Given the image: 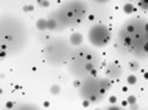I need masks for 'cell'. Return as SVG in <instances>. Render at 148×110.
Instances as JSON below:
<instances>
[{
    "label": "cell",
    "mask_w": 148,
    "mask_h": 110,
    "mask_svg": "<svg viewBox=\"0 0 148 110\" xmlns=\"http://www.w3.org/2000/svg\"><path fill=\"white\" fill-rule=\"evenodd\" d=\"M87 11L86 4L79 1V0H73L66 3L61 8L56 10V13H53L50 17L58 22V26L61 29L68 28V26L77 25L80 21L83 20L84 14Z\"/></svg>",
    "instance_id": "cell-1"
},
{
    "label": "cell",
    "mask_w": 148,
    "mask_h": 110,
    "mask_svg": "<svg viewBox=\"0 0 148 110\" xmlns=\"http://www.w3.org/2000/svg\"><path fill=\"white\" fill-rule=\"evenodd\" d=\"M110 90V81L108 78H97L96 76L87 77L79 87L80 97L90 101L91 103H97L101 101V98L105 95V92Z\"/></svg>",
    "instance_id": "cell-2"
},
{
    "label": "cell",
    "mask_w": 148,
    "mask_h": 110,
    "mask_svg": "<svg viewBox=\"0 0 148 110\" xmlns=\"http://www.w3.org/2000/svg\"><path fill=\"white\" fill-rule=\"evenodd\" d=\"M89 41L93 47H97V48H103L110 43L111 40V30L110 28L104 24H94L89 29Z\"/></svg>",
    "instance_id": "cell-3"
},
{
    "label": "cell",
    "mask_w": 148,
    "mask_h": 110,
    "mask_svg": "<svg viewBox=\"0 0 148 110\" xmlns=\"http://www.w3.org/2000/svg\"><path fill=\"white\" fill-rule=\"evenodd\" d=\"M107 76L111 78H118L121 76V67L116 65V63H111L107 67Z\"/></svg>",
    "instance_id": "cell-4"
},
{
    "label": "cell",
    "mask_w": 148,
    "mask_h": 110,
    "mask_svg": "<svg viewBox=\"0 0 148 110\" xmlns=\"http://www.w3.org/2000/svg\"><path fill=\"white\" fill-rule=\"evenodd\" d=\"M69 44L73 45V47L83 44V36H82V33H79V32L72 33L71 36H69Z\"/></svg>",
    "instance_id": "cell-5"
},
{
    "label": "cell",
    "mask_w": 148,
    "mask_h": 110,
    "mask_svg": "<svg viewBox=\"0 0 148 110\" xmlns=\"http://www.w3.org/2000/svg\"><path fill=\"white\" fill-rule=\"evenodd\" d=\"M36 29L40 32L47 30V18H40V20L36 21Z\"/></svg>",
    "instance_id": "cell-6"
},
{
    "label": "cell",
    "mask_w": 148,
    "mask_h": 110,
    "mask_svg": "<svg viewBox=\"0 0 148 110\" xmlns=\"http://www.w3.org/2000/svg\"><path fill=\"white\" fill-rule=\"evenodd\" d=\"M47 29H49V30H57V29H60L58 22L54 20V18H51V17L47 18Z\"/></svg>",
    "instance_id": "cell-7"
},
{
    "label": "cell",
    "mask_w": 148,
    "mask_h": 110,
    "mask_svg": "<svg viewBox=\"0 0 148 110\" xmlns=\"http://www.w3.org/2000/svg\"><path fill=\"white\" fill-rule=\"evenodd\" d=\"M123 11L126 14H132V13H134L136 11V7L132 4V3H126L125 6H123Z\"/></svg>",
    "instance_id": "cell-8"
},
{
    "label": "cell",
    "mask_w": 148,
    "mask_h": 110,
    "mask_svg": "<svg viewBox=\"0 0 148 110\" xmlns=\"http://www.w3.org/2000/svg\"><path fill=\"white\" fill-rule=\"evenodd\" d=\"M50 94H51V95H60V94H61V87L58 84L51 85V87H50Z\"/></svg>",
    "instance_id": "cell-9"
},
{
    "label": "cell",
    "mask_w": 148,
    "mask_h": 110,
    "mask_svg": "<svg viewBox=\"0 0 148 110\" xmlns=\"http://www.w3.org/2000/svg\"><path fill=\"white\" fill-rule=\"evenodd\" d=\"M15 109H38V106L29 103H22V105H15Z\"/></svg>",
    "instance_id": "cell-10"
},
{
    "label": "cell",
    "mask_w": 148,
    "mask_h": 110,
    "mask_svg": "<svg viewBox=\"0 0 148 110\" xmlns=\"http://www.w3.org/2000/svg\"><path fill=\"white\" fill-rule=\"evenodd\" d=\"M126 83H127L129 85L137 84V77H136L134 74H130V76H127V77H126Z\"/></svg>",
    "instance_id": "cell-11"
},
{
    "label": "cell",
    "mask_w": 148,
    "mask_h": 110,
    "mask_svg": "<svg viewBox=\"0 0 148 110\" xmlns=\"http://www.w3.org/2000/svg\"><path fill=\"white\" fill-rule=\"evenodd\" d=\"M138 7L141 10H148V0H138Z\"/></svg>",
    "instance_id": "cell-12"
},
{
    "label": "cell",
    "mask_w": 148,
    "mask_h": 110,
    "mask_svg": "<svg viewBox=\"0 0 148 110\" xmlns=\"http://www.w3.org/2000/svg\"><path fill=\"white\" fill-rule=\"evenodd\" d=\"M22 10H24L25 13H31V11H33V10H35V7H33L32 4H25V6L22 7Z\"/></svg>",
    "instance_id": "cell-13"
},
{
    "label": "cell",
    "mask_w": 148,
    "mask_h": 110,
    "mask_svg": "<svg viewBox=\"0 0 148 110\" xmlns=\"http://www.w3.org/2000/svg\"><path fill=\"white\" fill-rule=\"evenodd\" d=\"M38 4L40 7H49L50 6V1L49 0H38Z\"/></svg>",
    "instance_id": "cell-14"
},
{
    "label": "cell",
    "mask_w": 148,
    "mask_h": 110,
    "mask_svg": "<svg viewBox=\"0 0 148 110\" xmlns=\"http://www.w3.org/2000/svg\"><path fill=\"white\" fill-rule=\"evenodd\" d=\"M126 101H127V103H129V105H134L136 102H137V98H136L134 95H130V97H127V99H126Z\"/></svg>",
    "instance_id": "cell-15"
},
{
    "label": "cell",
    "mask_w": 148,
    "mask_h": 110,
    "mask_svg": "<svg viewBox=\"0 0 148 110\" xmlns=\"http://www.w3.org/2000/svg\"><path fill=\"white\" fill-rule=\"evenodd\" d=\"M130 69H132V70H133V72L138 70V65H137L136 62H132V63H130Z\"/></svg>",
    "instance_id": "cell-16"
},
{
    "label": "cell",
    "mask_w": 148,
    "mask_h": 110,
    "mask_svg": "<svg viewBox=\"0 0 148 110\" xmlns=\"http://www.w3.org/2000/svg\"><path fill=\"white\" fill-rule=\"evenodd\" d=\"M7 58V52L4 50H0V61L1 59H6Z\"/></svg>",
    "instance_id": "cell-17"
},
{
    "label": "cell",
    "mask_w": 148,
    "mask_h": 110,
    "mask_svg": "<svg viewBox=\"0 0 148 110\" xmlns=\"http://www.w3.org/2000/svg\"><path fill=\"white\" fill-rule=\"evenodd\" d=\"M121 106H116V105H111V106H108V109L111 110H116V109H119Z\"/></svg>",
    "instance_id": "cell-18"
},
{
    "label": "cell",
    "mask_w": 148,
    "mask_h": 110,
    "mask_svg": "<svg viewBox=\"0 0 148 110\" xmlns=\"http://www.w3.org/2000/svg\"><path fill=\"white\" fill-rule=\"evenodd\" d=\"M116 101H118V99H116V97H111L110 98V102H111V103H116Z\"/></svg>",
    "instance_id": "cell-19"
},
{
    "label": "cell",
    "mask_w": 148,
    "mask_h": 110,
    "mask_svg": "<svg viewBox=\"0 0 148 110\" xmlns=\"http://www.w3.org/2000/svg\"><path fill=\"white\" fill-rule=\"evenodd\" d=\"M144 30L148 33V21H145V22H144Z\"/></svg>",
    "instance_id": "cell-20"
},
{
    "label": "cell",
    "mask_w": 148,
    "mask_h": 110,
    "mask_svg": "<svg viewBox=\"0 0 148 110\" xmlns=\"http://www.w3.org/2000/svg\"><path fill=\"white\" fill-rule=\"evenodd\" d=\"M80 84H82L80 81H75V83H73V85H75V87H80Z\"/></svg>",
    "instance_id": "cell-21"
},
{
    "label": "cell",
    "mask_w": 148,
    "mask_h": 110,
    "mask_svg": "<svg viewBox=\"0 0 148 110\" xmlns=\"http://www.w3.org/2000/svg\"><path fill=\"white\" fill-rule=\"evenodd\" d=\"M97 3H107V1H110V0H96Z\"/></svg>",
    "instance_id": "cell-22"
},
{
    "label": "cell",
    "mask_w": 148,
    "mask_h": 110,
    "mask_svg": "<svg viewBox=\"0 0 148 110\" xmlns=\"http://www.w3.org/2000/svg\"><path fill=\"white\" fill-rule=\"evenodd\" d=\"M144 77H145V78L148 80V73H145V74H144Z\"/></svg>",
    "instance_id": "cell-23"
}]
</instances>
